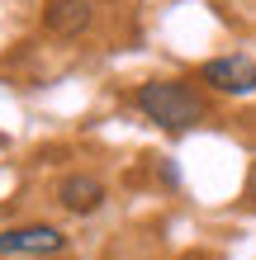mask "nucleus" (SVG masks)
<instances>
[{"mask_svg": "<svg viewBox=\"0 0 256 260\" xmlns=\"http://www.w3.org/2000/svg\"><path fill=\"white\" fill-rule=\"evenodd\" d=\"M200 81L209 90H218V95H256V62L242 57V52L214 57V62H204Z\"/></svg>", "mask_w": 256, "mask_h": 260, "instance_id": "obj_2", "label": "nucleus"}, {"mask_svg": "<svg viewBox=\"0 0 256 260\" xmlns=\"http://www.w3.org/2000/svg\"><path fill=\"white\" fill-rule=\"evenodd\" d=\"M67 246V237L57 232L48 222H29V227H10V232H0V255H57Z\"/></svg>", "mask_w": 256, "mask_h": 260, "instance_id": "obj_3", "label": "nucleus"}, {"mask_svg": "<svg viewBox=\"0 0 256 260\" xmlns=\"http://www.w3.org/2000/svg\"><path fill=\"white\" fill-rule=\"evenodd\" d=\"M43 28L57 34V38H81L90 28V0H48Z\"/></svg>", "mask_w": 256, "mask_h": 260, "instance_id": "obj_4", "label": "nucleus"}, {"mask_svg": "<svg viewBox=\"0 0 256 260\" xmlns=\"http://www.w3.org/2000/svg\"><path fill=\"white\" fill-rule=\"evenodd\" d=\"M57 199H62V208H71V213H95L104 204V185L95 175H67L62 185H57Z\"/></svg>", "mask_w": 256, "mask_h": 260, "instance_id": "obj_5", "label": "nucleus"}, {"mask_svg": "<svg viewBox=\"0 0 256 260\" xmlns=\"http://www.w3.org/2000/svg\"><path fill=\"white\" fill-rule=\"evenodd\" d=\"M133 104H138V114L147 123L171 128V133H185L204 118V95L185 81H147V85H138Z\"/></svg>", "mask_w": 256, "mask_h": 260, "instance_id": "obj_1", "label": "nucleus"}]
</instances>
